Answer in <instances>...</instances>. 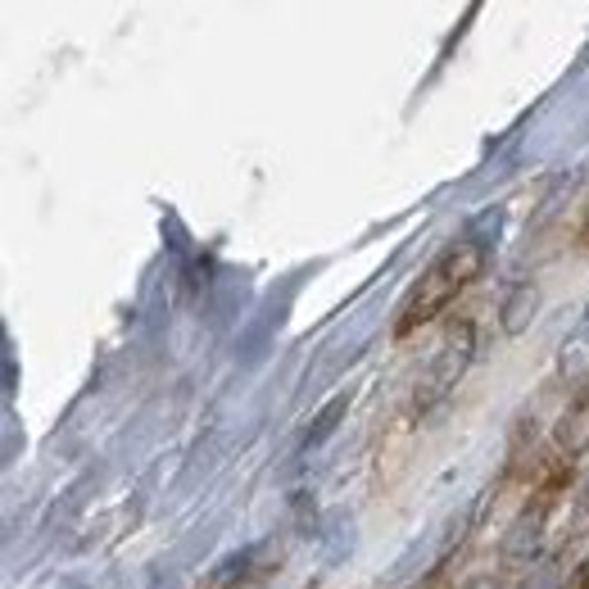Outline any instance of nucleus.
Listing matches in <instances>:
<instances>
[{"instance_id":"2","label":"nucleus","mask_w":589,"mask_h":589,"mask_svg":"<svg viewBox=\"0 0 589 589\" xmlns=\"http://www.w3.org/2000/svg\"><path fill=\"white\" fill-rule=\"evenodd\" d=\"M535 304H540V290H535V286H522V290H518V300H512V304L503 309V313H508L503 326H508V331H522V322L535 313Z\"/></svg>"},{"instance_id":"1","label":"nucleus","mask_w":589,"mask_h":589,"mask_svg":"<svg viewBox=\"0 0 589 589\" xmlns=\"http://www.w3.org/2000/svg\"><path fill=\"white\" fill-rule=\"evenodd\" d=\"M486 268V249L481 245H449L440 259L431 264V273L418 281V290L409 294V304H403V318H399V331H413L418 322H431L435 313H445L454 294Z\"/></svg>"}]
</instances>
